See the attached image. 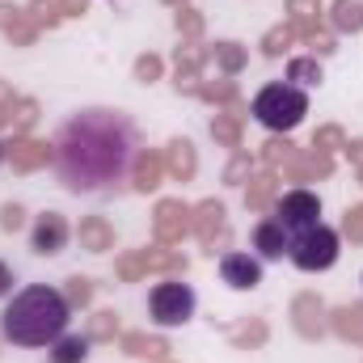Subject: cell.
<instances>
[{
	"label": "cell",
	"mask_w": 363,
	"mask_h": 363,
	"mask_svg": "<svg viewBox=\"0 0 363 363\" xmlns=\"http://www.w3.org/2000/svg\"><path fill=\"white\" fill-rule=\"evenodd\" d=\"M291 254V233L267 216V220H258L254 224V258H262V262H279V258H287Z\"/></svg>",
	"instance_id": "cell-8"
},
{
	"label": "cell",
	"mask_w": 363,
	"mask_h": 363,
	"mask_svg": "<svg viewBox=\"0 0 363 363\" xmlns=\"http://www.w3.org/2000/svg\"><path fill=\"white\" fill-rule=\"evenodd\" d=\"M271 216L291 233V241H296L300 233H308L313 224H321V199H317L313 190H287V194L274 203Z\"/></svg>",
	"instance_id": "cell-6"
},
{
	"label": "cell",
	"mask_w": 363,
	"mask_h": 363,
	"mask_svg": "<svg viewBox=\"0 0 363 363\" xmlns=\"http://www.w3.org/2000/svg\"><path fill=\"white\" fill-rule=\"evenodd\" d=\"M0 161H4V144H0Z\"/></svg>",
	"instance_id": "cell-13"
},
{
	"label": "cell",
	"mask_w": 363,
	"mask_h": 363,
	"mask_svg": "<svg viewBox=\"0 0 363 363\" xmlns=\"http://www.w3.org/2000/svg\"><path fill=\"white\" fill-rule=\"evenodd\" d=\"M220 279L233 291H254L262 283V258H254V254H224L220 258Z\"/></svg>",
	"instance_id": "cell-9"
},
{
	"label": "cell",
	"mask_w": 363,
	"mask_h": 363,
	"mask_svg": "<svg viewBox=\"0 0 363 363\" xmlns=\"http://www.w3.org/2000/svg\"><path fill=\"white\" fill-rule=\"evenodd\" d=\"M287 77H291V85L300 81V85H317L321 81V68L313 64V60H296L291 68H287Z\"/></svg>",
	"instance_id": "cell-11"
},
{
	"label": "cell",
	"mask_w": 363,
	"mask_h": 363,
	"mask_svg": "<svg viewBox=\"0 0 363 363\" xmlns=\"http://www.w3.org/2000/svg\"><path fill=\"white\" fill-rule=\"evenodd\" d=\"M68 321H72L68 296L60 287L30 283V287H21L4 304V313H0V338L13 342V347L38 351V347H55L68 334Z\"/></svg>",
	"instance_id": "cell-2"
},
{
	"label": "cell",
	"mask_w": 363,
	"mask_h": 363,
	"mask_svg": "<svg viewBox=\"0 0 363 363\" xmlns=\"http://www.w3.org/2000/svg\"><path fill=\"white\" fill-rule=\"evenodd\" d=\"M254 118H258V127H267V131H296L300 123H304V114H308V93L300 89V85H291V81H271V85H262L258 97H254Z\"/></svg>",
	"instance_id": "cell-3"
},
{
	"label": "cell",
	"mask_w": 363,
	"mask_h": 363,
	"mask_svg": "<svg viewBox=\"0 0 363 363\" xmlns=\"http://www.w3.org/2000/svg\"><path fill=\"white\" fill-rule=\"evenodd\" d=\"M9 296H13V271L0 262V300H9Z\"/></svg>",
	"instance_id": "cell-12"
},
{
	"label": "cell",
	"mask_w": 363,
	"mask_h": 363,
	"mask_svg": "<svg viewBox=\"0 0 363 363\" xmlns=\"http://www.w3.org/2000/svg\"><path fill=\"white\" fill-rule=\"evenodd\" d=\"M68 241H72V224H68L60 211L38 216V220H34V228H30V250H34V254H43V258L64 254V250H68Z\"/></svg>",
	"instance_id": "cell-7"
},
{
	"label": "cell",
	"mask_w": 363,
	"mask_h": 363,
	"mask_svg": "<svg viewBox=\"0 0 363 363\" xmlns=\"http://www.w3.org/2000/svg\"><path fill=\"white\" fill-rule=\"evenodd\" d=\"M144 165V135L123 110H77L51 140L55 182L72 194L114 199L127 194Z\"/></svg>",
	"instance_id": "cell-1"
},
{
	"label": "cell",
	"mask_w": 363,
	"mask_h": 363,
	"mask_svg": "<svg viewBox=\"0 0 363 363\" xmlns=\"http://www.w3.org/2000/svg\"><path fill=\"white\" fill-rule=\"evenodd\" d=\"M194 308H199V296H194V287L182 283V279H165V283H157V287L148 291V317H152L161 330L186 325V321L194 317Z\"/></svg>",
	"instance_id": "cell-5"
},
{
	"label": "cell",
	"mask_w": 363,
	"mask_h": 363,
	"mask_svg": "<svg viewBox=\"0 0 363 363\" xmlns=\"http://www.w3.org/2000/svg\"><path fill=\"white\" fill-rule=\"evenodd\" d=\"M85 359H89V338H81V334H64L51 347V363H85Z\"/></svg>",
	"instance_id": "cell-10"
},
{
	"label": "cell",
	"mask_w": 363,
	"mask_h": 363,
	"mask_svg": "<svg viewBox=\"0 0 363 363\" xmlns=\"http://www.w3.org/2000/svg\"><path fill=\"white\" fill-rule=\"evenodd\" d=\"M338 254H342V241H338V233L330 228V224H313L308 233H300L296 241H291V267L304 274H321L330 271L334 262H338Z\"/></svg>",
	"instance_id": "cell-4"
}]
</instances>
